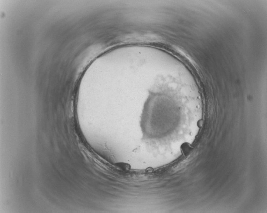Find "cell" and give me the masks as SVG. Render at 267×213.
<instances>
[{"label": "cell", "instance_id": "cell-1", "mask_svg": "<svg viewBox=\"0 0 267 213\" xmlns=\"http://www.w3.org/2000/svg\"><path fill=\"white\" fill-rule=\"evenodd\" d=\"M181 152L184 156H187L190 153L191 147L189 143H185L182 144L180 146Z\"/></svg>", "mask_w": 267, "mask_h": 213}]
</instances>
